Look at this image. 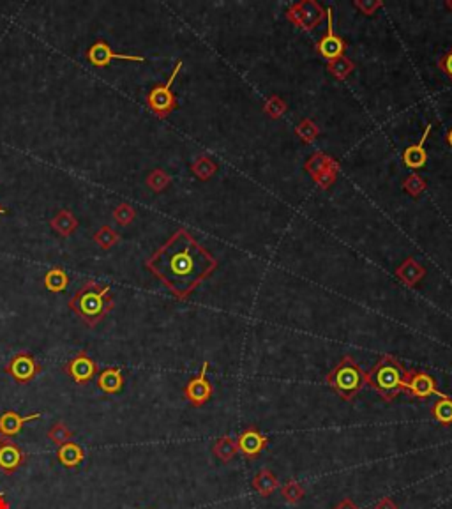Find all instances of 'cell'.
<instances>
[{
  "mask_svg": "<svg viewBox=\"0 0 452 509\" xmlns=\"http://www.w3.org/2000/svg\"><path fill=\"white\" fill-rule=\"evenodd\" d=\"M374 509H398V504L391 499V497H384L374 504Z\"/></svg>",
  "mask_w": 452,
  "mask_h": 509,
  "instance_id": "74e56055",
  "label": "cell"
},
{
  "mask_svg": "<svg viewBox=\"0 0 452 509\" xmlns=\"http://www.w3.org/2000/svg\"><path fill=\"white\" fill-rule=\"evenodd\" d=\"M98 387L106 394H117L124 387V377L120 368H106L98 375Z\"/></svg>",
  "mask_w": 452,
  "mask_h": 509,
  "instance_id": "e0dca14e",
  "label": "cell"
},
{
  "mask_svg": "<svg viewBox=\"0 0 452 509\" xmlns=\"http://www.w3.org/2000/svg\"><path fill=\"white\" fill-rule=\"evenodd\" d=\"M426 188V184H424V181H422L421 177H419L417 174H411L410 177L406 179V182H405V189L408 193H410L411 196H417L419 193L422 191V189Z\"/></svg>",
  "mask_w": 452,
  "mask_h": 509,
  "instance_id": "e575fe53",
  "label": "cell"
},
{
  "mask_svg": "<svg viewBox=\"0 0 452 509\" xmlns=\"http://www.w3.org/2000/svg\"><path fill=\"white\" fill-rule=\"evenodd\" d=\"M306 170L313 175V179H317L318 175L325 174V172L336 170V163H334L330 157H327L325 154L317 152L313 154V157L306 163Z\"/></svg>",
  "mask_w": 452,
  "mask_h": 509,
  "instance_id": "603a6c76",
  "label": "cell"
},
{
  "mask_svg": "<svg viewBox=\"0 0 452 509\" xmlns=\"http://www.w3.org/2000/svg\"><path fill=\"white\" fill-rule=\"evenodd\" d=\"M288 20L292 23H295L299 28H304V31H313L317 28V25H320V21L327 16V11L322 9L318 2H313V0H303V2L293 4L288 9Z\"/></svg>",
  "mask_w": 452,
  "mask_h": 509,
  "instance_id": "52a82bcc",
  "label": "cell"
},
{
  "mask_svg": "<svg viewBox=\"0 0 452 509\" xmlns=\"http://www.w3.org/2000/svg\"><path fill=\"white\" fill-rule=\"evenodd\" d=\"M43 366L31 352H18L11 357L4 372L11 377L16 384H28L41 373Z\"/></svg>",
  "mask_w": 452,
  "mask_h": 509,
  "instance_id": "8992f818",
  "label": "cell"
},
{
  "mask_svg": "<svg viewBox=\"0 0 452 509\" xmlns=\"http://www.w3.org/2000/svg\"><path fill=\"white\" fill-rule=\"evenodd\" d=\"M64 372L75 380V384L83 386V384L90 382L94 379V375L98 373V364L87 352H78L75 357L69 359Z\"/></svg>",
  "mask_w": 452,
  "mask_h": 509,
  "instance_id": "8fae6325",
  "label": "cell"
},
{
  "mask_svg": "<svg viewBox=\"0 0 452 509\" xmlns=\"http://www.w3.org/2000/svg\"><path fill=\"white\" fill-rule=\"evenodd\" d=\"M438 65H440V69H442V71L452 80V48L447 51L442 58H440Z\"/></svg>",
  "mask_w": 452,
  "mask_h": 509,
  "instance_id": "8d00e7d4",
  "label": "cell"
},
{
  "mask_svg": "<svg viewBox=\"0 0 452 509\" xmlns=\"http://www.w3.org/2000/svg\"><path fill=\"white\" fill-rule=\"evenodd\" d=\"M327 384L336 391L337 397L345 402H352L364 386L366 373L352 356H345L327 375Z\"/></svg>",
  "mask_w": 452,
  "mask_h": 509,
  "instance_id": "277c9868",
  "label": "cell"
},
{
  "mask_svg": "<svg viewBox=\"0 0 452 509\" xmlns=\"http://www.w3.org/2000/svg\"><path fill=\"white\" fill-rule=\"evenodd\" d=\"M354 4L366 16H371V14H374V11H377L378 7H382L380 0H377V2H373V0H355Z\"/></svg>",
  "mask_w": 452,
  "mask_h": 509,
  "instance_id": "d590c367",
  "label": "cell"
},
{
  "mask_svg": "<svg viewBox=\"0 0 452 509\" xmlns=\"http://www.w3.org/2000/svg\"><path fill=\"white\" fill-rule=\"evenodd\" d=\"M286 105L281 101V98H270L269 103L266 105V112L269 113L272 119H279L285 113Z\"/></svg>",
  "mask_w": 452,
  "mask_h": 509,
  "instance_id": "836d02e7",
  "label": "cell"
},
{
  "mask_svg": "<svg viewBox=\"0 0 452 509\" xmlns=\"http://www.w3.org/2000/svg\"><path fill=\"white\" fill-rule=\"evenodd\" d=\"M433 417L443 426H451L452 424V398L446 397L440 398L435 405H433Z\"/></svg>",
  "mask_w": 452,
  "mask_h": 509,
  "instance_id": "d4e9b609",
  "label": "cell"
},
{
  "mask_svg": "<svg viewBox=\"0 0 452 509\" xmlns=\"http://www.w3.org/2000/svg\"><path fill=\"white\" fill-rule=\"evenodd\" d=\"M406 393H410L411 397L419 398V400H426L431 394L440 398H446L447 394L440 393L435 386V379H433L429 373L421 372V369H411L410 375H408V384H406Z\"/></svg>",
  "mask_w": 452,
  "mask_h": 509,
  "instance_id": "4fadbf2b",
  "label": "cell"
},
{
  "mask_svg": "<svg viewBox=\"0 0 452 509\" xmlns=\"http://www.w3.org/2000/svg\"><path fill=\"white\" fill-rule=\"evenodd\" d=\"M94 241L103 250H110V248H113L119 243V233L113 229H110V226H101V229L94 233Z\"/></svg>",
  "mask_w": 452,
  "mask_h": 509,
  "instance_id": "83f0119b",
  "label": "cell"
},
{
  "mask_svg": "<svg viewBox=\"0 0 452 509\" xmlns=\"http://www.w3.org/2000/svg\"><path fill=\"white\" fill-rule=\"evenodd\" d=\"M251 485H253V488H255L262 497H269L279 488L278 478L272 474L270 468H262V471H260L258 474L253 478Z\"/></svg>",
  "mask_w": 452,
  "mask_h": 509,
  "instance_id": "ffe728a7",
  "label": "cell"
},
{
  "mask_svg": "<svg viewBox=\"0 0 452 509\" xmlns=\"http://www.w3.org/2000/svg\"><path fill=\"white\" fill-rule=\"evenodd\" d=\"M25 453L13 439L0 435V472L11 476L23 465Z\"/></svg>",
  "mask_w": 452,
  "mask_h": 509,
  "instance_id": "5bb4252c",
  "label": "cell"
},
{
  "mask_svg": "<svg viewBox=\"0 0 452 509\" xmlns=\"http://www.w3.org/2000/svg\"><path fill=\"white\" fill-rule=\"evenodd\" d=\"M304 488L303 485H300L299 481H295V479H290V481H286L285 485L281 486V495L283 499L286 500V503L290 504H297L300 499L304 497Z\"/></svg>",
  "mask_w": 452,
  "mask_h": 509,
  "instance_id": "f1b7e54d",
  "label": "cell"
},
{
  "mask_svg": "<svg viewBox=\"0 0 452 509\" xmlns=\"http://www.w3.org/2000/svg\"><path fill=\"white\" fill-rule=\"evenodd\" d=\"M48 439H50L55 446L61 448V446L73 441V431L65 426L64 421H57V423H53V426L48 430Z\"/></svg>",
  "mask_w": 452,
  "mask_h": 509,
  "instance_id": "484cf974",
  "label": "cell"
},
{
  "mask_svg": "<svg viewBox=\"0 0 452 509\" xmlns=\"http://www.w3.org/2000/svg\"><path fill=\"white\" fill-rule=\"evenodd\" d=\"M410 372L392 356H382L380 361L366 373V386L377 391L385 402H392L406 391Z\"/></svg>",
  "mask_w": 452,
  "mask_h": 509,
  "instance_id": "3957f363",
  "label": "cell"
},
{
  "mask_svg": "<svg viewBox=\"0 0 452 509\" xmlns=\"http://www.w3.org/2000/svg\"><path fill=\"white\" fill-rule=\"evenodd\" d=\"M145 267L163 281L177 299L186 301L218 267V260L186 229H179L159 250L147 258Z\"/></svg>",
  "mask_w": 452,
  "mask_h": 509,
  "instance_id": "6da1fadb",
  "label": "cell"
},
{
  "mask_svg": "<svg viewBox=\"0 0 452 509\" xmlns=\"http://www.w3.org/2000/svg\"><path fill=\"white\" fill-rule=\"evenodd\" d=\"M43 281H45L46 290L55 292V294H57V292H64L69 285V278L62 267H53V269L48 271Z\"/></svg>",
  "mask_w": 452,
  "mask_h": 509,
  "instance_id": "7402d4cb",
  "label": "cell"
},
{
  "mask_svg": "<svg viewBox=\"0 0 452 509\" xmlns=\"http://www.w3.org/2000/svg\"><path fill=\"white\" fill-rule=\"evenodd\" d=\"M57 458L64 467L75 468L85 460V451L82 449V446H78L76 442H68V444L61 446L57 451Z\"/></svg>",
  "mask_w": 452,
  "mask_h": 509,
  "instance_id": "ac0fdd59",
  "label": "cell"
},
{
  "mask_svg": "<svg viewBox=\"0 0 452 509\" xmlns=\"http://www.w3.org/2000/svg\"><path fill=\"white\" fill-rule=\"evenodd\" d=\"M212 451H214L216 458L228 463V461L233 460L235 455L238 453L237 442H235L231 437H228V435H223L221 439H218V442L214 444V449H212Z\"/></svg>",
  "mask_w": 452,
  "mask_h": 509,
  "instance_id": "cb8c5ba5",
  "label": "cell"
},
{
  "mask_svg": "<svg viewBox=\"0 0 452 509\" xmlns=\"http://www.w3.org/2000/svg\"><path fill=\"white\" fill-rule=\"evenodd\" d=\"M446 6H447V7H449V9L452 11V0H449V2H447V4H446Z\"/></svg>",
  "mask_w": 452,
  "mask_h": 509,
  "instance_id": "7bdbcfd3",
  "label": "cell"
},
{
  "mask_svg": "<svg viewBox=\"0 0 452 509\" xmlns=\"http://www.w3.org/2000/svg\"><path fill=\"white\" fill-rule=\"evenodd\" d=\"M0 509H11V508H9V503H7L6 497H4L2 493H0Z\"/></svg>",
  "mask_w": 452,
  "mask_h": 509,
  "instance_id": "ab89813d",
  "label": "cell"
},
{
  "mask_svg": "<svg viewBox=\"0 0 452 509\" xmlns=\"http://www.w3.org/2000/svg\"><path fill=\"white\" fill-rule=\"evenodd\" d=\"M216 170H218V167H216V163L211 159V157H200V159L194 161L193 164L194 175H196L198 179H201V181L211 179L212 175L216 174Z\"/></svg>",
  "mask_w": 452,
  "mask_h": 509,
  "instance_id": "f546056e",
  "label": "cell"
},
{
  "mask_svg": "<svg viewBox=\"0 0 452 509\" xmlns=\"http://www.w3.org/2000/svg\"><path fill=\"white\" fill-rule=\"evenodd\" d=\"M424 273L426 271L421 263L415 262L414 258H408L403 266H399L398 278L403 280V283H406L408 287H414L415 283H419L424 278Z\"/></svg>",
  "mask_w": 452,
  "mask_h": 509,
  "instance_id": "44dd1931",
  "label": "cell"
},
{
  "mask_svg": "<svg viewBox=\"0 0 452 509\" xmlns=\"http://www.w3.org/2000/svg\"><path fill=\"white\" fill-rule=\"evenodd\" d=\"M431 127H433L431 124H428L421 140H419L415 145H410V147L405 151V154H403V161H405L406 167L411 168V170H417V168H422L426 164V159H428V154H426V142H428L429 133H431Z\"/></svg>",
  "mask_w": 452,
  "mask_h": 509,
  "instance_id": "2e32d148",
  "label": "cell"
},
{
  "mask_svg": "<svg viewBox=\"0 0 452 509\" xmlns=\"http://www.w3.org/2000/svg\"><path fill=\"white\" fill-rule=\"evenodd\" d=\"M207 372H209V361H205L204 364H201L200 375L191 379L189 382L186 384V387H184V397H186V400L196 409L204 407V405L212 398V393H214L212 384L209 382L207 379Z\"/></svg>",
  "mask_w": 452,
  "mask_h": 509,
  "instance_id": "ba28073f",
  "label": "cell"
},
{
  "mask_svg": "<svg viewBox=\"0 0 452 509\" xmlns=\"http://www.w3.org/2000/svg\"><path fill=\"white\" fill-rule=\"evenodd\" d=\"M36 419H41V414L36 412L31 414V416H20V414L14 412V410H6V412L0 416V435L9 439L16 437L25 424Z\"/></svg>",
  "mask_w": 452,
  "mask_h": 509,
  "instance_id": "9a60e30c",
  "label": "cell"
},
{
  "mask_svg": "<svg viewBox=\"0 0 452 509\" xmlns=\"http://www.w3.org/2000/svg\"><path fill=\"white\" fill-rule=\"evenodd\" d=\"M447 142H449V145L452 147V130L447 133Z\"/></svg>",
  "mask_w": 452,
  "mask_h": 509,
  "instance_id": "60d3db41",
  "label": "cell"
},
{
  "mask_svg": "<svg viewBox=\"0 0 452 509\" xmlns=\"http://www.w3.org/2000/svg\"><path fill=\"white\" fill-rule=\"evenodd\" d=\"M87 58L95 68H106L112 64L113 61H126V62H145V57L142 55H127V53H117L110 48L106 41H95L94 45L87 50Z\"/></svg>",
  "mask_w": 452,
  "mask_h": 509,
  "instance_id": "9c48e42d",
  "label": "cell"
},
{
  "mask_svg": "<svg viewBox=\"0 0 452 509\" xmlns=\"http://www.w3.org/2000/svg\"><path fill=\"white\" fill-rule=\"evenodd\" d=\"M170 181H172L170 175H168L167 172L161 170V168L152 170L149 175H147V184H149V188L156 193L163 191V189L170 184Z\"/></svg>",
  "mask_w": 452,
  "mask_h": 509,
  "instance_id": "4dcf8cb0",
  "label": "cell"
},
{
  "mask_svg": "<svg viewBox=\"0 0 452 509\" xmlns=\"http://www.w3.org/2000/svg\"><path fill=\"white\" fill-rule=\"evenodd\" d=\"M269 446V439L262 435L256 426H248L237 439V449L248 460L258 458L260 453Z\"/></svg>",
  "mask_w": 452,
  "mask_h": 509,
  "instance_id": "7c38bea8",
  "label": "cell"
},
{
  "mask_svg": "<svg viewBox=\"0 0 452 509\" xmlns=\"http://www.w3.org/2000/svg\"><path fill=\"white\" fill-rule=\"evenodd\" d=\"M347 50V45H345L343 39L334 32V25H332V7L327 9V34L323 36L318 41L317 51L322 55L327 61H336L337 57L345 53Z\"/></svg>",
  "mask_w": 452,
  "mask_h": 509,
  "instance_id": "30bf717a",
  "label": "cell"
},
{
  "mask_svg": "<svg viewBox=\"0 0 452 509\" xmlns=\"http://www.w3.org/2000/svg\"><path fill=\"white\" fill-rule=\"evenodd\" d=\"M136 216V211L133 209V205L122 202L117 205L115 209H113V218H115L117 223H120V225H130V223H133Z\"/></svg>",
  "mask_w": 452,
  "mask_h": 509,
  "instance_id": "1f68e13d",
  "label": "cell"
},
{
  "mask_svg": "<svg viewBox=\"0 0 452 509\" xmlns=\"http://www.w3.org/2000/svg\"><path fill=\"white\" fill-rule=\"evenodd\" d=\"M354 62L350 61L348 57H345V55H341V57H337L336 61H330L329 62V71L330 75L336 76L337 80H345L348 75H350L352 71H354Z\"/></svg>",
  "mask_w": 452,
  "mask_h": 509,
  "instance_id": "4316f807",
  "label": "cell"
},
{
  "mask_svg": "<svg viewBox=\"0 0 452 509\" xmlns=\"http://www.w3.org/2000/svg\"><path fill=\"white\" fill-rule=\"evenodd\" d=\"M181 69H182V62L179 61L177 65L174 68V71H172L168 82L163 83V85L154 87V89L149 93V96H147V105H149V108L152 110L157 117H161V119H164V117L170 115L174 110H177V98H175V94L172 93V85H174L175 78H177Z\"/></svg>",
  "mask_w": 452,
  "mask_h": 509,
  "instance_id": "5b68a950",
  "label": "cell"
},
{
  "mask_svg": "<svg viewBox=\"0 0 452 509\" xmlns=\"http://www.w3.org/2000/svg\"><path fill=\"white\" fill-rule=\"evenodd\" d=\"M68 305L89 327H94L106 317L108 311H112L113 299L110 295L108 285L87 281L75 292Z\"/></svg>",
  "mask_w": 452,
  "mask_h": 509,
  "instance_id": "7a4b0ae2",
  "label": "cell"
},
{
  "mask_svg": "<svg viewBox=\"0 0 452 509\" xmlns=\"http://www.w3.org/2000/svg\"><path fill=\"white\" fill-rule=\"evenodd\" d=\"M51 229H53L58 236L69 237L78 229V219H76V216L73 214L71 211L62 209V211H58V214L51 219Z\"/></svg>",
  "mask_w": 452,
  "mask_h": 509,
  "instance_id": "d6986e66",
  "label": "cell"
},
{
  "mask_svg": "<svg viewBox=\"0 0 452 509\" xmlns=\"http://www.w3.org/2000/svg\"><path fill=\"white\" fill-rule=\"evenodd\" d=\"M297 133H299V137L303 138L304 142L311 144V142L317 138V135L320 133V131H318V127L311 122V120H304V122L297 127Z\"/></svg>",
  "mask_w": 452,
  "mask_h": 509,
  "instance_id": "d6a6232c",
  "label": "cell"
},
{
  "mask_svg": "<svg viewBox=\"0 0 452 509\" xmlns=\"http://www.w3.org/2000/svg\"><path fill=\"white\" fill-rule=\"evenodd\" d=\"M7 212V209H4V207H0V214H6Z\"/></svg>",
  "mask_w": 452,
  "mask_h": 509,
  "instance_id": "b9f144b4",
  "label": "cell"
},
{
  "mask_svg": "<svg viewBox=\"0 0 452 509\" xmlns=\"http://www.w3.org/2000/svg\"><path fill=\"white\" fill-rule=\"evenodd\" d=\"M334 509H359V506L352 499H343Z\"/></svg>",
  "mask_w": 452,
  "mask_h": 509,
  "instance_id": "f35d334b",
  "label": "cell"
}]
</instances>
